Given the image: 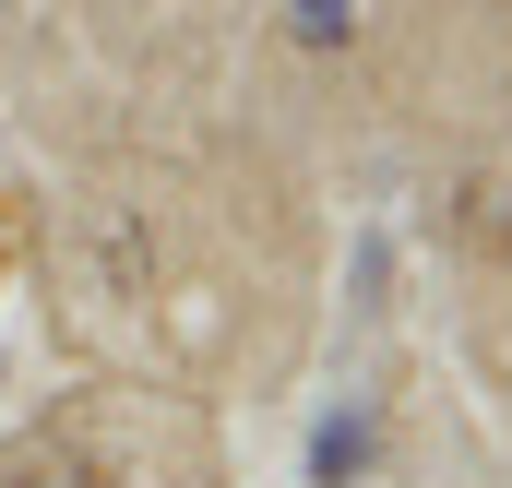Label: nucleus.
Returning <instances> with one entry per match:
<instances>
[{"mask_svg": "<svg viewBox=\"0 0 512 488\" xmlns=\"http://www.w3.org/2000/svg\"><path fill=\"white\" fill-rule=\"evenodd\" d=\"M358 465H370V417H334V429H322V453H310V477H322V488H346Z\"/></svg>", "mask_w": 512, "mask_h": 488, "instance_id": "1", "label": "nucleus"}, {"mask_svg": "<svg viewBox=\"0 0 512 488\" xmlns=\"http://www.w3.org/2000/svg\"><path fill=\"white\" fill-rule=\"evenodd\" d=\"M298 36H310V48H334V36H346V0H298Z\"/></svg>", "mask_w": 512, "mask_h": 488, "instance_id": "2", "label": "nucleus"}]
</instances>
